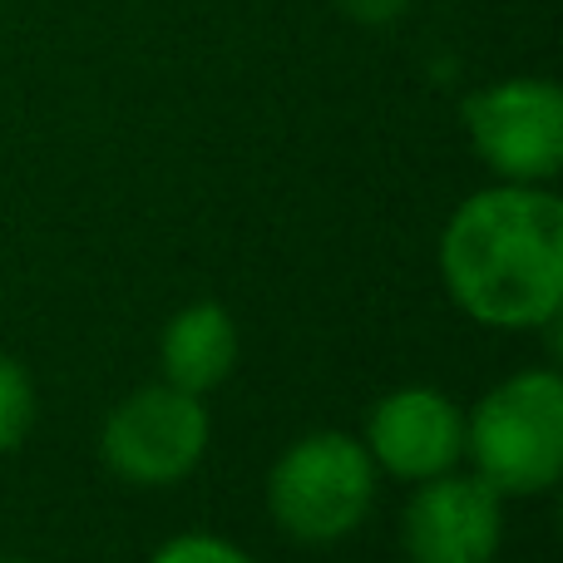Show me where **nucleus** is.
<instances>
[{
	"mask_svg": "<svg viewBox=\"0 0 563 563\" xmlns=\"http://www.w3.org/2000/svg\"><path fill=\"white\" fill-rule=\"evenodd\" d=\"M376 465L361 435L311 430L267 470V515L291 544L327 549L351 539L376 505Z\"/></svg>",
	"mask_w": 563,
	"mask_h": 563,
	"instance_id": "obj_3",
	"label": "nucleus"
},
{
	"mask_svg": "<svg viewBox=\"0 0 563 563\" xmlns=\"http://www.w3.org/2000/svg\"><path fill=\"white\" fill-rule=\"evenodd\" d=\"M460 124L505 184H549L563 168V89L544 75H509L465 95Z\"/></svg>",
	"mask_w": 563,
	"mask_h": 563,
	"instance_id": "obj_5",
	"label": "nucleus"
},
{
	"mask_svg": "<svg viewBox=\"0 0 563 563\" xmlns=\"http://www.w3.org/2000/svg\"><path fill=\"white\" fill-rule=\"evenodd\" d=\"M238 356H243V341H238L233 311L208 297L174 311L158 336V371L168 386L188 390V396H213L218 386H228Z\"/></svg>",
	"mask_w": 563,
	"mask_h": 563,
	"instance_id": "obj_8",
	"label": "nucleus"
},
{
	"mask_svg": "<svg viewBox=\"0 0 563 563\" xmlns=\"http://www.w3.org/2000/svg\"><path fill=\"white\" fill-rule=\"evenodd\" d=\"M213 445V420L203 396L154 380L139 386L104 416L99 430V455L109 475L139 489H168L203 465Z\"/></svg>",
	"mask_w": 563,
	"mask_h": 563,
	"instance_id": "obj_4",
	"label": "nucleus"
},
{
	"mask_svg": "<svg viewBox=\"0 0 563 563\" xmlns=\"http://www.w3.org/2000/svg\"><path fill=\"white\" fill-rule=\"evenodd\" d=\"M440 277L470 321L544 331L563 317V203L549 184H489L440 228Z\"/></svg>",
	"mask_w": 563,
	"mask_h": 563,
	"instance_id": "obj_1",
	"label": "nucleus"
},
{
	"mask_svg": "<svg viewBox=\"0 0 563 563\" xmlns=\"http://www.w3.org/2000/svg\"><path fill=\"white\" fill-rule=\"evenodd\" d=\"M465 460L505 499L549 495L563 475V376L529 366L465 410Z\"/></svg>",
	"mask_w": 563,
	"mask_h": 563,
	"instance_id": "obj_2",
	"label": "nucleus"
},
{
	"mask_svg": "<svg viewBox=\"0 0 563 563\" xmlns=\"http://www.w3.org/2000/svg\"><path fill=\"white\" fill-rule=\"evenodd\" d=\"M35 410H40V400H35L30 371L0 351V455L25 445V435L35 430Z\"/></svg>",
	"mask_w": 563,
	"mask_h": 563,
	"instance_id": "obj_9",
	"label": "nucleus"
},
{
	"mask_svg": "<svg viewBox=\"0 0 563 563\" xmlns=\"http://www.w3.org/2000/svg\"><path fill=\"white\" fill-rule=\"evenodd\" d=\"M148 563H257L243 544L223 534H208V529H188V534H174L148 554Z\"/></svg>",
	"mask_w": 563,
	"mask_h": 563,
	"instance_id": "obj_10",
	"label": "nucleus"
},
{
	"mask_svg": "<svg viewBox=\"0 0 563 563\" xmlns=\"http://www.w3.org/2000/svg\"><path fill=\"white\" fill-rule=\"evenodd\" d=\"M505 544V495L470 470L420 479L400 509V549L410 563H495Z\"/></svg>",
	"mask_w": 563,
	"mask_h": 563,
	"instance_id": "obj_6",
	"label": "nucleus"
},
{
	"mask_svg": "<svg viewBox=\"0 0 563 563\" xmlns=\"http://www.w3.org/2000/svg\"><path fill=\"white\" fill-rule=\"evenodd\" d=\"M0 563H30V559H0Z\"/></svg>",
	"mask_w": 563,
	"mask_h": 563,
	"instance_id": "obj_12",
	"label": "nucleus"
},
{
	"mask_svg": "<svg viewBox=\"0 0 563 563\" xmlns=\"http://www.w3.org/2000/svg\"><path fill=\"white\" fill-rule=\"evenodd\" d=\"M361 445L376 475L420 485L465 465V410L435 386H396L366 410Z\"/></svg>",
	"mask_w": 563,
	"mask_h": 563,
	"instance_id": "obj_7",
	"label": "nucleus"
},
{
	"mask_svg": "<svg viewBox=\"0 0 563 563\" xmlns=\"http://www.w3.org/2000/svg\"><path fill=\"white\" fill-rule=\"evenodd\" d=\"M341 10H346L356 25H390V20H400L410 10V0H336Z\"/></svg>",
	"mask_w": 563,
	"mask_h": 563,
	"instance_id": "obj_11",
	"label": "nucleus"
}]
</instances>
